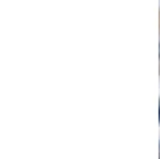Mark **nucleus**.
<instances>
[{
	"mask_svg": "<svg viewBox=\"0 0 160 159\" xmlns=\"http://www.w3.org/2000/svg\"><path fill=\"white\" fill-rule=\"evenodd\" d=\"M158 56H160V44H158Z\"/></svg>",
	"mask_w": 160,
	"mask_h": 159,
	"instance_id": "nucleus-2",
	"label": "nucleus"
},
{
	"mask_svg": "<svg viewBox=\"0 0 160 159\" xmlns=\"http://www.w3.org/2000/svg\"><path fill=\"white\" fill-rule=\"evenodd\" d=\"M158 122H160V103H158Z\"/></svg>",
	"mask_w": 160,
	"mask_h": 159,
	"instance_id": "nucleus-1",
	"label": "nucleus"
}]
</instances>
